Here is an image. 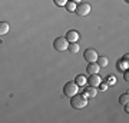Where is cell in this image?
I'll use <instances>...</instances> for the list:
<instances>
[{
  "instance_id": "obj_1",
  "label": "cell",
  "mask_w": 129,
  "mask_h": 123,
  "mask_svg": "<svg viewBox=\"0 0 129 123\" xmlns=\"http://www.w3.org/2000/svg\"><path fill=\"white\" fill-rule=\"evenodd\" d=\"M70 105H72V107L73 109H83V107H86V105H88V97L83 95H80V93H76V95H73L72 97H70Z\"/></svg>"
},
{
  "instance_id": "obj_2",
  "label": "cell",
  "mask_w": 129,
  "mask_h": 123,
  "mask_svg": "<svg viewBox=\"0 0 129 123\" xmlns=\"http://www.w3.org/2000/svg\"><path fill=\"white\" fill-rule=\"evenodd\" d=\"M78 92H79V86L75 82H68L63 86V93H64V96H68V97H72V96L76 95Z\"/></svg>"
},
{
  "instance_id": "obj_3",
  "label": "cell",
  "mask_w": 129,
  "mask_h": 123,
  "mask_svg": "<svg viewBox=\"0 0 129 123\" xmlns=\"http://www.w3.org/2000/svg\"><path fill=\"white\" fill-rule=\"evenodd\" d=\"M75 13L78 14V16H88V14L90 13V5H89V3H85V2L76 3Z\"/></svg>"
},
{
  "instance_id": "obj_4",
  "label": "cell",
  "mask_w": 129,
  "mask_h": 123,
  "mask_svg": "<svg viewBox=\"0 0 129 123\" xmlns=\"http://www.w3.org/2000/svg\"><path fill=\"white\" fill-rule=\"evenodd\" d=\"M53 47L59 52H64V50H68V47H69V42L66 40V37H57L53 42Z\"/></svg>"
},
{
  "instance_id": "obj_5",
  "label": "cell",
  "mask_w": 129,
  "mask_h": 123,
  "mask_svg": "<svg viewBox=\"0 0 129 123\" xmlns=\"http://www.w3.org/2000/svg\"><path fill=\"white\" fill-rule=\"evenodd\" d=\"M98 52L95 50V49H86L85 50V53H83V57H85V60L88 62V63H92V62H96L98 59Z\"/></svg>"
},
{
  "instance_id": "obj_6",
  "label": "cell",
  "mask_w": 129,
  "mask_h": 123,
  "mask_svg": "<svg viewBox=\"0 0 129 123\" xmlns=\"http://www.w3.org/2000/svg\"><path fill=\"white\" fill-rule=\"evenodd\" d=\"M101 82H102V79H101V76L98 74V73H93V74H89V79H88V85L89 86H93V87H98L99 85H101Z\"/></svg>"
},
{
  "instance_id": "obj_7",
  "label": "cell",
  "mask_w": 129,
  "mask_h": 123,
  "mask_svg": "<svg viewBox=\"0 0 129 123\" xmlns=\"http://www.w3.org/2000/svg\"><path fill=\"white\" fill-rule=\"evenodd\" d=\"M80 34H79L76 30H69V32L66 33V40L69 42V43H73V42H78Z\"/></svg>"
},
{
  "instance_id": "obj_8",
  "label": "cell",
  "mask_w": 129,
  "mask_h": 123,
  "mask_svg": "<svg viewBox=\"0 0 129 123\" xmlns=\"http://www.w3.org/2000/svg\"><path fill=\"white\" fill-rule=\"evenodd\" d=\"M83 95L86 96V97H95L98 95V89L93 86H88L85 90H83Z\"/></svg>"
},
{
  "instance_id": "obj_9",
  "label": "cell",
  "mask_w": 129,
  "mask_h": 123,
  "mask_svg": "<svg viewBox=\"0 0 129 123\" xmlns=\"http://www.w3.org/2000/svg\"><path fill=\"white\" fill-rule=\"evenodd\" d=\"M101 70V67H99V64L96 63V62H92V63L88 64V67H86V72L89 73V74H93V73H98Z\"/></svg>"
},
{
  "instance_id": "obj_10",
  "label": "cell",
  "mask_w": 129,
  "mask_h": 123,
  "mask_svg": "<svg viewBox=\"0 0 129 123\" xmlns=\"http://www.w3.org/2000/svg\"><path fill=\"white\" fill-rule=\"evenodd\" d=\"M96 63L99 64V67H106L108 66V63H109V60H108V57L106 56H98V59H96Z\"/></svg>"
},
{
  "instance_id": "obj_11",
  "label": "cell",
  "mask_w": 129,
  "mask_h": 123,
  "mask_svg": "<svg viewBox=\"0 0 129 123\" xmlns=\"http://www.w3.org/2000/svg\"><path fill=\"white\" fill-rule=\"evenodd\" d=\"M86 82H88V79L85 77L83 74H78V76L75 77V83H76L78 86H85V85H86Z\"/></svg>"
},
{
  "instance_id": "obj_12",
  "label": "cell",
  "mask_w": 129,
  "mask_h": 123,
  "mask_svg": "<svg viewBox=\"0 0 129 123\" xmlns=\"http://www.w3.org/2000/svg\"><path fill=\"white\" fill-rule=\"evenodd\" d=\"M9 23L7 22H0V36H5V34H7V32H9Z\"/></svg>"
},
{
  "instance_id": "obj_13",
  "label": "cell",
  "mask_w": 129,
  "mask_h": 123,
  "mask_svg": "<svg viewBox=\"0 0 129 123\" xmlns=\"http://www.w3.org/2000/svg\"><path fill=\"white\" fill-rule=\"evenodd\" d=\"M118 69H119L120 72H125V69H128V60L122 57V59L118 62Z\"/></svg>"
},
{
  "instance_id": "obj_14",
  "label": "cell",
  "mask_w": 129,
  "mask_h": 123,
  "mask_svg": "<svg viewBox=\"0 0 129 123\" xmlns=\"http://www.w3.org/2000/svg\"><path fill=\"white\" fill-rule=\"evenodd\" d=\"M69 52H72V53H78L79 50H80V46L78 45V42H73V43H69Z\"/></svg>"
},
{
  "instance_id": "obj_15",
  "label": "cell",
  "mask_w": 129,
  "mask_h": 123,
  "mask_svg": "<svg viewBox=\"0 0 129 123\" xmlns=\"http://www.w3.org/2000/svg\"><path fill=\"white\" fill-rule=\"evenodd\" d=\"M128 102H129V95L128 93H123V95L119 97V103L125 106V105H128Z\"/></svg>"
},
{
  "instance_id": "obj_16",
  "label": "cell",
  "mask_w": 129,
  "mask_h": 123,
  "mask_svg": "<svg viewBox=\"0 0 129 123\" xmlns=\"http://www.w3.org/2000/svg\"><path fill=\"white\" fill-rule=\"evenodd\" d=\"M66 9H68V12H75V9H76V3H75V2H68V3H66Z\"/></svg>"
},
{
  "instance_id": "obj_17",
  "label": "cell",
  "mask_w": 129,
  "mask_h": 123,
  "mask_svg": "<svg viewBox=\"0 0 129 123\" xmlns=\"http://www.w3.org/2000/svg\"><path fill=\"white\" fill-rule=\"evenodd\" d=\"M116 83V77L115 76H108V77H106V85H115Z\"/></svg>"
},
{
  "instance_id": "obj_18",
  "label": "cell",
  "mask_w": 129,
  "mask_h": 123,
  "mask_svg": "<svg viewBox=\"0 0 129 123\" xmlns=\"http://www.w3.org/2000/svg\"><path fill=\"white\" fill-rule=\"evenodd\" d=\"M53 2H55L56 6H64L68 3V0H53Z\"/></svg>"
},
{
  "instance_id": "obj_19",
  "label": "cell",
  "mask_w": 129,
  "mask_h": 123,
  "mask_svg": "<svg viewBox=\"0 0 129 123\" xmlns=\"http://www.w3.org/2000/svg\"><path fill=\"white\" fill-rule=\"evenodd\" d=\"M98 87H101V90H102V92H105L106 89H108V85H106V83H102V82H101V85H99Z\"/></svg>"
},
{
  "instance_id": "obj_20",
  "label": "cell",
  "mask_w": 129,
  "mask_h": 123,
  "mask_svg": "<svg viewBox=\"0 0 129 123\" xmlns=\"http://www.w3.org/2000/svg\"><path fill=\"white\" fill-rule=\"evenodd\" d=\"M123 79L126 80V82H128V79H129V73H128V70H126V72H123Z\"/></svg>"
},
{
  "instance_id": "obj_21",
  "label": "cell",
  "mask_w": 129,
  "mask_h": 123,
  "mask_svg": "<svg viewBox=\"0 0 129 123\" xmlns=\"http://www.w3.org/2000/svg\"><path fill=\"white\" fill-rule=\"evenodd\" d=\"M70 2H75V3H80L82 0H70Z\"/></svg>"
},
{
  "instance_id": "obj_22",
  "label": "cell",
  "mask_w": 129,
  "mask_h": 123,
  "mask_svg": "<svg viewBox=\"0 0 129 123\" xmlns=\"http://www.w3.org/2000/svg\"><path fill=\"white\" fill-rule=\"evenodd\" d=\"M125 2H126V3H128V2H129V0H125Z\"/></svg>"
}]
</instances>
